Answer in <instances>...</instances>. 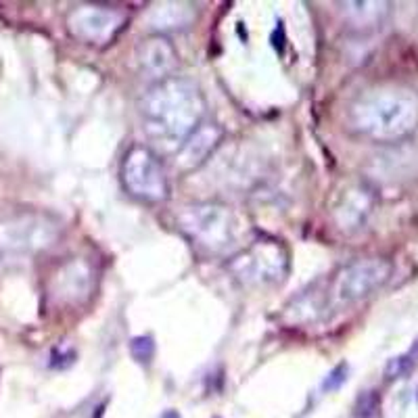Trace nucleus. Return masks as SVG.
I'll return each mask as SVG.
<instances>
[{
  "instance_id": "nucleus-15",
  "label": "nucleus",
  "mask_w": 418,
  "mask_h": 418,
  "mask_svg": "<svg viewBox=\"0 0 418 418\" xmlns=\"http://www.w3.org/2000/svg\"><path fill=\"white\" fill-rule=\"evenodd\" d=\"M130 353L136 362L148 364L155 355V339L151 335H138L130 341Z\"/></svg>"
},
{
  "instance_id": "nucleus-12",
  "label": "nucleus",
  "mask_w": 418,
  "mask_h": 418,
  "mask_svg": "<svg viewBox=\"0 0 418 418\" xmlns=\"http://www.w3.org/2000/svg\"><path fill=\"white\" fill-rule=\"evenodd\" d=\"M192 19H195V11L190 5H184V3H164L148 13V23L157 32L184 30L192 23Z\"/></svg>"
},
{
  "instance_id": "nucleus-17",
  "label": "nucleus",
  "mask_w": 418,
  "mask_h": 418,
  "mask_svg": "<svg viewBox=\"0 0 418 418\" xmlns=\"http://www.w3.org/2000/svg\"><path fill=\"white\" fill-rule=\"evenodd\" d=\"M76 360V351L74 349H55L50 355V366L52 368H67V366H72Z\"/></svg>"
},
{
  "instance_id": "nucleus-7",
  "label": "nucleus",
  "mask_w": 418,
  "mask_h": 418,
  "mask_svg": "<svg viewBox=\"0 0 418 418\" xmlns=\"http://www.w3.org/2000/svg\"><path fill=\"white\" fill-rule=\"evenodd\" d=\"M122 182L126 190L146 203H162L170 197V178L160 160L146 144H134L122 162Z\"/></svg>"
},
{
  "instance_id": "nucleus-19",
  "label": "nucleus",
  "mask_w": 418,
  "mask_h": 418,
  "mask_svg": "<svg viewBox=\"0 0 418 418\" xmlns=\"http://www.w3.org/2000/svg\"><path fill=\"white\" fill-rule=\"evenodd\" d=\"M416 402H418V393H416Z\"/></svg>"
},
{
  "instance_id": "nucleus-6",
  "label": "nucleus",
  "mask_w": 418,
  "mask_h": 418,
  "mask_svg": "<svg viewBox=\"0 0 418 418\" xmlns=\"http://www.w3.org/2000/svg\"><path fill=\"white\" fill-rule=\"evenodd\" d=\"M391 274V264L385 259H358L353 264L343 266L327 285L324 291H316L322 314H329V307H347L364 297L373 295L381 289Z\"/></svg>"
},
{
  "instance_id": "nucleus-11",
  "label": "nucleus",
  "mask_w": 418,
  "mask_h": 418,
  "mask_svg": "<svg viewBox=\"0 0 418 418\" xmlns=\"http://www.w3.org/2000/svg\"><path fill=\"white\" fill-rule=\"evenodd\" d=\"M136 59H138L140 74L155 82L172 78L174 69L178 67L176 48L162 34H155L142 40L136 48Z\"/></svg>"
},
{
  "instance_id": "nucleus-5",
  "label": "nucleus",
  "mask_w": 418,
  "mask_h": 418,
  "mask_svg": "<svg viewBox=\"0 0 418 418\" xmlns=\"http://www.w3.org/2000/svg\"><path fill=\"white\" fill-rule=\"evenodd\" d=\"M289 266V251L280 241L257 239L228 259L226 270L245 289H264L280 285Z\"/></svg>"
},
{
  "instance_id": "nucleus-1",
  "label": "nucleus",
  "mask_w": 418,
  "mask_h": 418,
  "mask_svg": "<svg viewBox=\"0 0 418 418\" xmlns=\"http://www.w3.org/2000/svg\"><path fill=\"white\" fill-rule=\"evenodd\" d=\"M140 128L146 146L157 155H176L184 140L203 124L205 98L186 78L155 82L138 102Z\"/></svg>"
},
{
  "instance_id": "nucleus-16",
  "label": "nucleus",
  "mask_w": 418,
  "mask_h": 418,
  "mask_svg": "<svg viewBox=\"0 0 418 418\" xmlns=\"http://www.w3.org/2000/svg\"><path fill=\"white\" fill-rule=\"evenodd\" d=\"M347 375H349V366L345 364V362H341V364H337L335 368L327 375V379H324V383H322V391H337V389H341L343 387V383L347 381Z\"/></svg>"
},
{
  "instance_id": "nucleus-9",
  "label": "nucleus",
  "mask_w": 418,
  "mask_h": 418,
  "mask_svg": "<svg viewBox=\"0 0 418 418\" xmlns=\"http://www.w3.org/2000/svg\"><path fill=\"white\" fill-rule=\"evenodd\" d=\"M94 268L86 259L74 257L52 274L50 295L57 303L63 305H82L92 297L94 291Z\"/></svg>"
},
{
  "instance_id": "nucleus-18",
  "label": "nucleus",
  "mask_w": 418,
  "mask_h": 418,
  "mask_svg": "<svg viewBox=\"0 0 418 418\" xmlns=\"http://www.w3.org/2000/svg\"><path fill=\"white\" fill-rule=\"evenodd\" d=\"M162 418H180V414H178L176 410H166V412L162 414Z\"/></svg>"
},
{
  "instance_id": "nucleus-14",
  "label": "nucleus",
  "mask_w": 418,
  "mask_h": 418,
  "mask_svg": "<svg viewBox=\"0 0 418 418\" xmlns=\"http://www.w3.org/2000/svg\"><path fill=\"white\" fill-rule=\"evenodd\" d=\"M353 418H381V395L379 391H362L355 399Z\"/></svg>"
},
{
  "instance_id": "nucleus-3",
  "label": "nucleus",
  "mask_w": 418,
  "mask_h": 418,
  "mask_svg": "<svg viewBox=\"0 0 418 418\" xmlns=\"http://www.w3.org/2000/svg\"><path fill=\"white\" fill-rule=\"evenodd\" d=\"M61 222L36 209H9L0 214V274L15 270L55 247Z\"/></svg>"
},
{
  "instance_id": "nucleus-4",
  "label": "nucleus",
  "mask_w": 418,
  "mask_h": 418,
  "mask_svg": "<svg viewBox=\"0 0 418 418\" xmlns=\"http://www.w3.org/2000/svg\"><path fill=\"white\" fill-rule=\"evenodd\" d=\"M416 116V104L404 94H393V90H375L364 94L349 109L351 126L360 134L381 140L408 134L414 128Z\"/></svg>"
},
{
  "instance_id": "nucleus-10",
  "label": "nucleus",
  "mask_w": 418,
  "mask_h": 418,
  "mask_svg": "<svg viewBox=\"0 0 418 418\" xmlns=\"http://www.w3.org/2000/svg\"><path fill=\"white\" fill-rule=\"evenodd\" d=\"M222 136H224V132L220 126H216L212 122H203L176 151V155H174L176 170L182 174L199 170L209 160V155H214V151L220 146Z\"/></svg>"
},
{
  "instance_id": "nucleus-8",
  "label": "nucleus",
  "mask_w": 418,
  "mask_h": 418,
  "mask_svg": "<svg viewBox=\"0 0 418 418\" xmlns=\"http://www.w3.org/2000/svg\"><path fill=\"white\" fill-rule=\"evenodd\" d=\"M126 15L116 9L104 7H76L67 15V28L74 38L84 44L104 46L116 40V36L124 30Z\"/></svg>"
},
{
  "instance_id": "nucleus-2",
  "label": "nucleus",
  "mask_w": 418,
  "mask_h": 418,
  "mask_svg": "<svg viewBox=\"0 0 418 418\" xmlns=\"http://www.w3.org/2000/svg\"><path fill=\"white\" fill-rule=\"evenodd\" d=\"M176 228L209 255H234L247 247L251 228L234 207L220 201H199L178 209Z\"/></svg>"
},
{
  "instance_id": "nucleus-13",
  "label": "nucleus",
  "mask_w": 418,
  "mask_h": 418,
  "mask_svg": "<svg viewBox=\"0 0 418 418\" xmlns=\"http://www.w3.org/2000/svg\"><path fill=\"white\" fill-rule=\"evenodd\" d=\"M418 366V339L414 341V345L402 353L395 355L387 362L385 366V379L387 381H397V379H406L408 375H412V371Z\"/></svg>"
}]
</instances>
